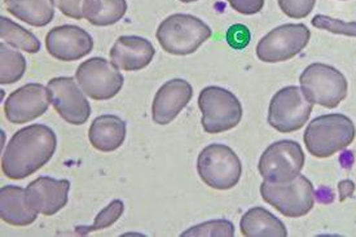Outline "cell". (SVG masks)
Masks as SVG:
<instances>
[{"label": "cell", "mask_w": 356, "mask_h": 237, "mask_svg": "<svg viewBox=\"0 0 356 237\" xmlns=\"http://www.w3.org/2000/svg\"><path fill=\"white\" fill-rule=\"evenodd\" d=\"M58 10L70 19H82L83 16V1L85 0H52Z\"/></svg>", "instance_id": "cell-30"}, {"label": "cell", "mask_w": 356, "mask_h": 237, "mask_svg": "<svg viewBox=\"0 0 356 237\" xmlns=\"http://www.w3.org/2000/svg\"><path fill=\"white\" fill-rule=\"evenodd\" d=\"M75 78L86 95L94 100H109L122 90L123 76L118 67L103 57H92L76 69Z\"/></svg>", "instance_id": "cell-11"}, {"label": "cell", "mask_w": 356, "mask_h": 237, "mask_svg": "<svg viewBox=\"0 0 356 237\" xmlns=\"http://www.w3.org/2000/svg\"><path fill=\"white\" fill-rule=\"evenodd\" d=\"M342 1H345V0H342Z\"/></svg>", "instance_id": "cell-34"}, {"label": "cell", "mask_w": 356, "mask_h": 237, "mask_svg": "<svg viewBox=\"0 0 356 237\" xmlns=\"http://www.w3.org/2000/svg\"><path fill=\"white\" fill-rule=\"evenodd\" d=\"M156 49L148 39L136 35H123L115 40L111 49V61L124 72H138L148 67Z\"/></svg>", "instance_id": "cell-17"}, {"label": "cell", "mask_w": 356, "mask_h": 237, "mask_svg": "<svg viewBox=\"0 0 356 237\" xmlns=\"http://www.w3.org/2000/svg\"><path fill=\"white\" fill-rule=\"evenodd\" d=\"M300 88L312 104L328 109L337 108L347 97L346 76L334 67L314 63L300 76Z\"/></svg>", "instance_id": "cell-5"}, {"label": "cell", "mask_w": 356, "mask_h": 237, "mask_svg": "<svg viewBox=\"0 0 356 237\" xmlns=\"http://www.w3.org/2000/svg\"><path fill=\"white\" fill-rule=\"evenodd\" d=\"M48 88L28 83L12 92L4 103V114L10 124H24L43 115L49 108Z\"/></svg>", "instance_id": "cell-13"}, {"label": "cell", "mask_w": 356, "mask_h": 237, "mask_svg": "<svg viewBox=\"0 0 356 237\" xmlns=\"http://www.w3.org/2000/svg\"><path fill=\"white\" fill-rule=\"evenodd\" d=\"M225 40L229 47L240 51V49H244L249 46V43L252 40V33L246 25L234 24L227 30Z\"/></svg>", "instance_id": "cell-29"}, {"label": "cell", "mask_w": 356, "mask_h": 237, "mask_svg": "<svg viewBox=\"0 0 356 237\" xmlns=\"http://www.w3.org/2000/svg\"><path fill=\"white\" fill-rule=\"evenodd\" d=\"M355 190V184L353 181H342L338 184V193H339V199L345 201L347 197H351Z\"/></svg>", "instance_id": "cell-32"}, {"label": "cell", "mask_w": 356, "mask_h": 237, "mask_svg": "<svg viewBox=\"0 0 356 237\" xmlns=\"http://www.w3.org/2000/svg\"><path fill=\"white\" fill-rule=\"evenodd\" d=\"M211 35V28L202 19L184 13L171 15L163 19L156 33L161 47L177 56L195 54Z\"/></svg>", "instance_id": "cell-3"}, {"label": "cell", "mask_w": 356, "mask_h": 237, "mask_svg": "<svg viewBox=\"0 0 356 237\" xmlns=\"http://www.w3.org/2000/svg\"><path fill=\"white\" fill-rule=\"evenodd\" d=\"M0 218L16 227L33 224L38 213L26 202V190L17 186H6L0 190Z\"/></svg>", "instance_id": "cell-19"}, {"label": "cell", "mask_w": 356, "mask_h": 237, "mask_svg": "<svg viewBox=\"0 0 356 237\" xmlns=\"http://www.w3.org/2000/svg\"><path fill=\"white\" fill-rule=\"evenodd\" d=\"M55 131L46 124H30L12 136L1 156V171L13 181L25 179L42 169L56 152Z\"/></svg>", "instance_id": "cell-1"}, {"label": "cell", "mask_w": 356, "mask_h": 237, "mask_svg": "<svg viewBox=\"0 0 356 237\" xmlns=\"http://www.w3.org/2000/svg\"><path fill=\"white\" fill-rule=\"evenodd\" d=\"M181 3H193V1H198V0H180Z\"/></svg>", "instance_id": "cell-33"}, {"label": "cell", "mask_w": 356, "mask_h": 237, "mask_svg": "<svg viewBox=\"0 0 356 237\" xmlns=\"http://www.w3.org/2000/svg\"><path fill=\"white\" fill-rule=\"evenodd\" d=\"M123 210H124V205H123L122 201L121 199H113L112 202L105 209L102 210L96 215L92 226H88V227L87 226H79V227L75 228V234L83 236V235H88L91 232H95V231L111 227L118 219L121 218Z\"/></svg>", "instance_id": "cell-25"}, {"label": "cell", "mask_w": 356, "mask_h": 237, "mask_svg": "<svg viewBox=\"0 0 356 237\" xmlns=\"http://www.w3.org/2000/svg\"><path fill=\"white\" fill-rule=\"evenodd\" d=\"M240 227L245 237L288 236V231L282 220L261 206L248 210L241 218Z\"/></svg>", "instance_id": "cell-20"}, {"label": "cell", "mask_w": 356, "mask_h": 237, "mask_svg": "<svg viewBox=\"0 0 356 237\" xmlns=\"http://www.w3.org/2000/svg\"><path fill=\"white\" fill-rule=\"evenodd\" d=\"M197 171L202 181L218 190H231L238 184L243 165L232 148L225 144L205 147L197 160Z\"/></svg>", "instance_id": "cell-4"}, {"label": "cell", "mask_w": 356, "mask_h": 237, "mask_svg": "<svg viewBox=\"0 0 356 237\" xmlns=\"http://www.w3.org/2000/svg\"><path fill=\"white\" fill-rule=\"evenodd\" d=\"M26 202L38 214L51 217L64 209L69 199L70 181L39 177L26 188Z\"/></svg>", "instance_id": "cell-15"}, {"label": "cell", "mask_w": 356, "mask_h": 237, "mask_svg": "<svg viewBox=\"0 0 356 237\" xmlns=\"http://www.w3.org/2000/svg\"><path fill=\"white\" fill-rule=\"evenodd\" d=\"M311 33L303 24H285L271 30L257 46V56L267 64L288 61L307 47Z\"/></svg>", "instance_id": "cell-10"}, {"label": "cell", "mask_w": 356, "mask_h": 237, "mask_svg": "<svg viewBox=\"0 0 356 237\" xmlns=\"http://www.w3.org/2000/svg\"><path fill=\"white\" fill-rule=\"evenodd\" d=\"M26 70V60L21 52L1 43L0 46V83L12 85L19 82Z\"/></svg>", "instance_id": "cell-24"}, {"label": "cell", "mask_w": 356, "mask_h": 237, "mask_svg": "<svg viewBox=\"0 0 356 237\" xmlns=\"http://www.w3.org/2000/svg\"><path fill=\"white\" fill-rule=\"evenodd\" d=\"M261 195L266 202L286 218L305 217L315 206L314 186L309 178L300 174L294 181L284 184L263 181Z\"/></svg>", "instance_id": "cell-7"}, {"label": "cell", "mask_w": 356, "mask_h": 237, "mask_svg": "<svg viewBox=\"0 0 356 237\" xmlns=\"http://www.w3.org/2000/svg\"><path fill=\"white\" fill-rule=\"evenodd\" d=\"M306 157L300 142L280 140L273 142L263 152L258 170L263 179L273 184L294 181L305 166Z\"/></svg>", "instance_id": "cell-9"}, {"label": "cell", "mask_w": 356, "mask_h": 237, "mask_svg": "<svg viewBox=\"0 0 356 237\" xmlns=\"http://www.w3.org/2000/svg\"><path fill=\"white\" fill-rule=\"evenodd\" d=\"M6 8L16 19L35 28H43L55 17L52 0H4Z\"/></svg>", "instance_id": "cell-21"}, {"label": "cell", "mask_w": 356, "mask_h": 237, "mask_svg": "<svg viewBox=\"0 0 356 237\" xmlns=\"http://www.w3.org/2000/svg\"><path fill=\"white\" fill-rule=\"evenodd\" d=\"M311 24L316 28L325 30L332 34H339V35H347V37H356V21H342V19H333L324 15L315 16Z\"/></svg>", "instance_id": "cell-27"}, {"label": "cell", "mask_w": 356, "mask_h": 237, "mask_svg": "<svg viewBox=\"0 0 356 237\" xmlns=\"http://www.w3.org/2000/svg\"><path fill=\"white\" fill-rule=\"evenodd\" d=\"M193 88L184 79H171L161 85L152 105V117L157 124L165 126L172 122L189 104Z\"/></svg>", "instance_id": "cell-16"}, {"label": "cell", "mask_w": 356, "mask_h": 237, "mask_svg": "<svg viewBox=\"0 0 356 237\" xmlns=\"http://www.w3.org/2000/svg\"><path fill=\"white\" fill-rule=\"evenodd\" d=\"M316 0H279V7L291 19H305L315 8Z\"/></svg>", "instance_id": "cell-28"}, {"label": "cell", "mask_w": 356, "mask_h": 237, "mask_svg": "<svg viewBox=\"0 0 356 237\" xmlns=\"http://www.w3.org/2000/svg\"><path fill=\"white\" fill-rule=\"evenodd\" d=\"M227 1L236 12L246 16L259 13L264 7V0H227Z\"/></svg>", "instance_id": "cell-31"}, {"label": "cell", "mask_w": 356, "mask_h": 237, "mask_svg": "<svg viewBox=\"0 0 356 237\" xmlns=\"http://www.w3.org/2000/svg\"><path fill=\"white\" fill-rule=\"evenodd\" d=\"M354 122L341 113L324 114L309 122L303 140L314 157L329 158L350 147L355 140Z\"/></svg>", "instance_id": "cell-2"}, {"label": "cell", "mask_w": 356, "mask_h": 237, "mask_svg": "<svg viewBox=\"0 0 356 237\" xmlns=\"http://www.w3.org/2000/svg\"><path fill=\"white\" fill-rule=\"evenodd\" d=\"M72 76H57L48 82L51 103L60 117L69 124L81 126L91 115V105Z\"/></svg>", "instance_id": "cell-12"}, {"label": "cell", "mask_w": 356, "mask_h": 237, "mask_svg": "<svg viewBox=\"0 0 356 237\" xmlns=\"http://www.w3.org/2000/svg\"><path fill=\"white\" fill-rule=\"evenodd\" d=\"M127 126L122 118L114 114H103L95 118L88 131V139L100 152L117 151L126 139Z\"/></svg>", "instance_id": "cell-18"}, {"label": "cell", "mask_w": 356, "mask_h": 237, "mask_svg": "<svg viewBox=\"0 0 356 237\" xmlns=\"http://www.w3.org/2000/svg\"><path fill=\"white\" fill-rule=\"evenodd\" d=\"M202 127L209 133H220L234 129L243 120V105L231 91L210 85L198 96Z\"/></svg>", "instance_id": "cell-6"}, {"label": "cell", "mask_w": 356, "mask_h": 237, "mask_svg": "<svg viewBox=\"0 0 356 237\" xmlns=\"http://www.w3.org/2000/svg\"><path fill=\"white\" fill-rule=\"evenodd\" d=\"M47 52L60 61H76L94 49V39L85 28L75 25H63L48 31L46 37Z\"/></svg>", "instance_id": "cell-14"}, {"label": "cell", "mask_w": 356, "mask_h": 237, "mask_svg": "<svg viewBox=\"0 0 356 237\" xmlns=\"http://www.w3.org/2000/svg\"><path fill=\"white\" fill-rule=\"evenodd\" d=\"M83 16L95 26H111L124 17L126 0H85Z\"/></svg>", "instance_id": "cell-22"}, {"label": "cell", "mask_w": 356, "mask_h": 237, "mask_svg": "<svg viewBox=\"0 0 356 237\" xmlns=\"http://www.w3.org/2000/svg\"><path fill=\"white\" fill-rule=\"evenodd\" d=\"M312 108L314 104L300 87H284L271 99L268 108V124L279 133L298 131L307 124Z\"/></svg>", "instance_id": "cell-8"}, {"label": "cell", "mask_w": 356, "mask_h": 237, "mask_svg": "<svg viewBox=\"0 0 356 237\" xmlns=\"http://www.w3.org/2000/svg\"><path fill=\"white\" fill-rule=\"evenodd\" d=\"M234 235V226L227 219H216L210 220L201 224H197L195 227L188 228L186 232L181 234V236H207V237H231Z\"/></svg>", "instance_id": "cell-26"}, {"label": "cell", "mask_w": 356, "mask_h": 237, "mask_svg": "<svg viewBox=\"0 0 356 237\" xmlns=\"http://www.w3.org/2000/svg\"><path fill=\"white\" fill-rule=\"evenodd\" d=\"M0 39L3 43L28 54H38L40 51V42L33 33L4 16L0 17Z\"/></svg>", "instance_id": "cell-23"}]
</instances>
